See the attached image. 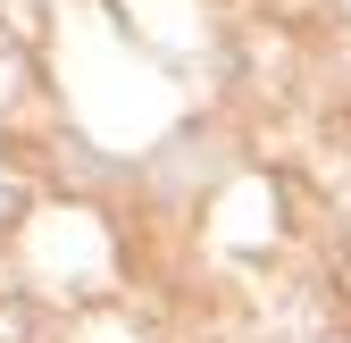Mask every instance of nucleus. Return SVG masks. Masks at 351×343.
I'll return each instance as SVG.
<instances>
[]
</instances>
